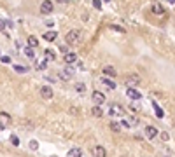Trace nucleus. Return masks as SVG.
<instances>
[{"instance_id":"f257e3e1","label":"nucleus","mask_w":175,"mask_h":157,"mask_svg":"<svg viewBox=\"0 0 175 157\" xmlns=\"http://www.w3.org/2000/svg\"><path fill=\"white\" fill-rule=\"evenodd\" d=\"M81 40H82V32L81 30H70L67 33V44H70V45H77Z\"/></svg>"},{"instance_id":"f03ea898","label":"nucleus","mask_w":175,"mask_h":157,"mask_svg":"<svg viewBox=\"0 0 175 157\" xmlns=\"http://www.w3.org/2000/svg\"><path fill=\"white\" fill-rule=\"evenodd\" d=\"M109 115H110V117H123V115H124V107H121L119 103L110 105V108H109Z\"/></svg>"},{"instance_id":"7ed1b4c3","label":"nucleus","mask_w":175,"mask_h":157,"mask_svg":"<svg viewBox=\"0 0 175 157\" xmlns=\"http://www.w3.org/2000/svg\"><path fill=\"white\" fill-rule=\"evenodd\" d=\"M11 120H12V117H11L7 112H0V129L9 127V126H11Z\"/></svg>"},{"instance_id":"20e7f679","label":"nucleus","mask_w":175,"mask_h":157,"mask_svg":"<svg viewBox=\"0 0 175 157\" xmlns=\"http://www.w3.org/2000/svg\"><path fill=\"white\" fill-rule=\"evenodd\" d=\"M53 11H54V4L51 0H44L42 5H40V12L42 14H51Z\"/></svg>"},{"instance_id":"39448f33","label":"nucleus","mask_w":175,"mask_h":157,"mask_svg":"<svg viewBox=\"0 0 175 157\" xmlns=\"http://www.w3.org/2000/svg\"><path fill=\"white\" fill-rule=\"evenodd\" d=\"M158 129H156L154 126H147L145 127V131H144V135H145V138H149V140H154L156 136H158Z\"/></svg>"},{"instance_id":"423d86ee","label":"nucleus","mask_w":175,"mask_h":157,"mask_svg":"<svg viewBox=\"0 0 175 157\" xmlns=\"http://www.w3.org/2000/svg\"><path fill=\"white\" fill-rule=\"evenodd\" d=\"M138 84H140V75H135V73H133V75H130V77L126 78V86H128V87H137Z\"/></svg>"},{"instance_id":"0eeeda50","label":"nucleus","mask_w":175,"mask_h":157,"mask_svg":"<svg viewBox=\"0 0 175 157\" xmlns=\"http://www.w3.org/2000/svg\"><path fill=\"white\" fill-rule=\"evenodd\" d=\"M63 61H65L67 65H72V63L77 61V54H76V53H65V54H63Z\"/></svg>"},{"instance_id":"6e6552de","label":"nucleus","mask_w":175,"mask_h":157,"mask_svg":"<svg viewBox=\"0 0 175 157\" xmlns=\"http://www.w3.org/2000/svg\"><path fill=\"white\" fill-rule=\"evenodd\" d=\"M40 94H42V98L51 99L53 98V89H51L49 86H42V87H40Z\"/></svg>"},{"instance_id":"1a4fd4ad","label":"nucleus","mask_w":175,"mask_h":157,"mask_svg":"<svg viewBox=\"0 0 175 157\" xmlns=\"http://www.w3.org/2000/svg\"><path fill=\"white\" fill-rule=\"evenodd\" d=\"M91 98H93V101H95V105H102V103L105 101L103 93H100V91H95V93L91 94Z\"/></svg>"},{"instance_id":"9d476101","label":"nucleus","mask_w":175,"mask_h":157,"mask_svg":"<svg viewBox=\"0 0 175 157\" xmlns=\"http://www.w3.org/2000/svg\"><path fill=\"white\" fill-rule=\"evenodd\" d=\"M126 94H128L131 99H140L142 98V94L137 91V87H128V89H126Z\"/></svg>"},{"instance_id":"9b49d317","label":"nucleus","mask_w":175,"mask_h":157,"mask_svg":"<svg viewBox=\"0 0 175 157\" xmlns=\"http://www.w3.org/2000/svg\"><path fill=\"white\" fill-rule=\"evenodd\" d=\"M151 11H152L154 14H158V16H163V14H165V9H163V5H161L159 2H154V4H152Z\"/></svg>"},{"instance_id":"f8f14e48","label":"nucleus","mask_w":175,"mask_h":157,"mask_svg":"<svg viewBox=\"0 0 175 157\" xmlns=\"http://www.w3.org/2000/svg\"><path fill=\"white\" fill-rule=\"evenodd\" d=\"M93 156H95V157H107V150H105L103 147H100V145H98V147L93 148Z\"/></svg>"},{"instance_id":"ddd939ff","label":"nucleus","mask_w":175,"mask_h":157,"mask_svg":"<svg viewBox=\"0 0 175 157\" xmlns=\"http://www.w3.org/2000/svg\"><path fill=\"white\" fill-rule=\"evenodd\" d=\"M67 157H82V148H79V147L70 148V150L67 152Z\"/></svg>"},{"instance_id":"4468645a","label":"nucleus","mask_w":175,"mask_h":157,"mask_svg":"<svg viewBox=\"0 0 175 157\" xmlns=\"http://www.w3.org/2000/svg\"><path fill=\"white\" fill-rule=\"evenodd\" d=\"M103 75H109V77H116L117 75V72H116V68L114 66H103Z\"/></svg>"},{"instance_id":"2eb2a0df","label":"nucleus","mask_w":175,"mask_h":157,"mask_svg":"<svg viewBox=\"0 0 175 157\" xmlns=\"http://www.w3.org/2000/svg\"><path fill=\"white\" fill-rule=\"evenodd\" d=\"M56 37H58V33H56V32H53V30L44 33V40H47V42H53V40H56Z\"/></svg>"},{"instance_id":"dca6fc26","label":"nucleus","mask_w":175,"mask_h":157,"mask_svg":"<svg viewBox=\"0 0 175 157\" xmlns=\"http://www.w3.org/2000/svg\"><path fill=\"white\" fill-rule=\"evenodd\" d=\"M102 82H103V86H105L107 89H116V82H114V80H110V78L103 77V78H102Z\"/></svg>"},{"instance_id":"f3484780","label":"nucleus","mask_w":175,"mask_h":157,"mask_svg":"<svg viewBox=\"0 0 175 157\" xmlns=\"http://www.w3.org/2000/svg\"><path fill=\"white\" fill-rule=\"evenodd\" d=\"M44 56H46V59H49V61H54L56 59V53L53 49H46L44 51Z\"/></svg>"},{"instance_id":"a211bd4d","label":"nucleus","mask_w":175,"mask_h":157,"mask_svg":"<svg viewBox=\"0 0 175 157\" xmlns=\"http://www.w3.org/2000/svg\"><path fill=\"white\" fill-rule=\"evenodd\" d=\"M37 45H39V39L33 37V35H30L28 37V47H37Z\"/></svg>"},{"instance_id":"6ab92c4d","label":"nucleus","mask_w":175,"mask_h":157,"mask_svg":"<svg viewBox=\"0 0 175 157\" xmlns=\"http://www.w3.org/2000/svg\"><path fill=\"white\" fill-rule=\"evenodd\" d=\"M110 129H112L114 133H121V129H123V127H121V124H119L117 120H112V122H110Z\"/></svg>"},{"instance_id":"aec40b11","label":"nucleus","mask_w":175,"mask_h":157,"mask_svg":"<svg viewBox=\"0 0 175 157\" xmlns=\"http://www.w3.org/2000/svg\"><path fill=\"white\" fill-rule=\"evenodd\" d=\"M74 87H76V91L81 93V94H82V93H86V84H82V82H77Z\"/></svg>"},{"instance_id":"412c9836","label":"nucleus","mask_w":175,"mask_h":157,"mask_svg":"<svg viewBox=\"0 0 175 157\" xmlns=\"http://www.w3.org/2000/svg\"><path fill=\"white\" fill-rule=\"evenodd\" d=\"M25 54H26L28 58H33V56H35V51H33V47H28V45H26V47H25Z\"/></svg>"},{"instance_id":"4be33fe9","label":"nucleus","mask_w":175,"mask_h":157,"mask_svg":"<svg viewBox=\"0 0 175 157\" xmlns=\"http://www.w3.org/2000/svg\"><path fill=\"white\" fill-rule=\"evenodd\" d=\"M58 77L61 78V80H70V77H72V75H70V73H68V72L65 70V72H60V73H58Z\"/></svg>"},{"instance_id":"5701e85b","label":"nucleus","mask_w":175,"mask_h":157,"mask_svg":"<svg viewBox=\"0 0 175 157\" xmlns=\"http://www.w3.org/2000/svg\"><path fill=\"white\" fill-rule=\"evenodd\" d=\"M93 115H97V117H102V115H103V112H102V108H100V105H97V107H93Z\"/></svg>"},{"instance_id":"b1692460","label":"nucleus","mask_w":175,"mask_h":157,"mask_svg":"<svg viewBox=\"0 0 175 157\" xmlns=\"http://www.w3.org/2000/svg\"><path fill=\"white\" fill-rule=\"evenodd\" d=\"M46 66H47V59H46V58L37 63V68H39V70H46Z\"/></svg>"},{"instance_id":"393cba45","label":"nucleus","mask_w":175,"mask_h":157,"mask_svg":"<svg viewBox=\"0 0 175 157\" xmlns=\"http://www.w3.org/2000/svg\"><path fill=\"white\" fill-rule=\"evenodd\" d=\"M126 120H128V122H126V124H128V127H133V126L138 124V120H137L135 117H130V119H126Z\"/></svg>"},{"instance_id":"a878e982","label":"nucleus","mask_w":175,"mask_h":157,"mask_svg":"<svg viewBox=\"0 0 175 157\" xmlns=\"http://www.w3.org/2000/svg\"><path fill=\"white\" fill-rule=\"evenodd\" d=\"M159 135V138L163 140V141H168L170 140V135H168V131H163V133H158Z\"/></svg>"},{"instance_id":"bb28decb","label":"nucleus","mask_w":175,"mask_h":157,"mask_svg":"<svg viewBox=\"0 0 175 157\" xmlns=\"http://www.w3.org/2000/svg\"><path fill=\"white\" fill-rule=\"evenodd\" d=\"M110 30H114V32H119V33H124V32H126L124 28H121V26H117V24H110Z\"/></svg>"},{"instance_id":"cd10ccee","label":"nucleus","mask_w":175,"mask_h":157,"mask_svg":"<svg viewBox=\"0 0 175 157\" xmlns=\"http://www.w3.org/2000/svg\"><path fill=\"white\" fill-rule=\"evenodd\" d=\"M154 110H156V115H158L159 119H163V117H165V112H163V110H161L159 107H156V105H154Z\"/></svg>"},{"instance_id":"c85d7f7f","label":"nucleus","mask_w":175,"mask_h":157,"mask_svg":"<svg viewBox=\"0 0 175 157\" xmlns=\"http://www.w3.org/2000/svg\"><path fill=\"white\" fill-rule=\"evenodd\" d=\"M11 143H12L14 147H18V145H20V138L16 136V135H12V136H11Z\"/></svg>"},{"instance_id":"c756f323","label":"nucleus","mask_w":175,"mask_h":157,"mask_svg":"<svg viewBox=\"0 0 175 157\" xmlns=\"http://www.w3.org/2000/svg\"><path fill=\"white\" fill-rule=\"evenodd\" d=\"M30 148H32V150H37V148H39V143H37L35 140H32V141H30Z\"/></svg>"},{"instance_id":"7c9ffc66","label":"nucleus","mask_w":175,"mask_h":157,"mask_svg":"<svg viewBox=\"0 0 175 157\" xmlns=\"http://www.w3.org/2000/svg\"><path fill=\"white\" fill-rule=\"evenodd\" d=\"M14 70H16V72H20V73H25V72H26L28 68H23V66H18V65H14Z\"/></svg>"},{"instance_id":"2f4dec72","label":"nucleus","mask_w":175,"mask_h":157,"mask_svg":"<svg viewBox=\"0 0 175 157\" xmlns=\"http://www.w3.org/2000/svg\"><path fill=\"white\" fill-rule=\"evenodd\" d=\"M93 7L95 9H102V0H93Z\"/></svg>"},{"instance_id":"473e14b6","label":"nucleus","mask_w":175,"mask_h":157,"mask_svg":"<svg viewBox=\"0 0 175 157\" xmlns=\"http://www.w3.org/2000/svg\"><path fill=\"white\" fill-rule=\"evenodd\" d=\"M2 61H4V63H11V58H9V56H2Z\"/></svg>"},{"instance_id":"72a5a7b5","label":"nucleus","mask_w":175,"mask_h":157,"mask_svg":"<svg viewBox=\"0 0 175 157\" xmlns=\"http://www.w3.org/2000/svg\"><path fill=\"white\" fill-rule=\"evenodd\" d=\"M4 28H5V21H4V19H0V32H2Z\"/></svg>"},{"instance_id":"f704fd0d","label":"nucleus","mask_w":175,"mask_h":157,"mask_svg":"<svg viewBox=\"0 0 175 157\" xmlns=\"http://www.w3.org/2000/svg\"><path fill=\"white\" fill-rule=\"evenodd\" d=\"M130 110H131V112H137V110H138V107H135V105H130Z\"/></svg>"},{"instance_id":"c9c22d12","label":"nucleus","mask_w":175,"mask_h":157,"mask_svg":"<svg viewBox=\"0 0 175 157\" xmlns=\"http://www.w3.org/2000/svg\"><path fill=\"white\" fill-rule=\"evenodd\" d=\"M58 2H61V4H65V2H67V0H58Z\"/></svg>"},{"instance_id":"e433bc0d","label":"nucleus","mask_w":175,"mask_h":157,"mask_svg":"<svg viewBox=\"0 0 175 157\" xmlns=\"http://www.w3.org/2000/svg\"><path fill=\"white\" fill-rule=\"evenodd\" d=\"M103 2H109V0H103Z\"/></svg>"},{"instance_id":"4c0bfd02","label":"nucleus","mask_w":175,"mask_h":157,"mask_svg":"<svg viewBox=\"0 0 175 157\" xmlns=\"http://www.w3.org/2000/svg\"><path fill=\"white\" fill-rule=\"evenodd\" d=\"M51 157H54V156H51Z\"/></svg>"}]
</instances>
